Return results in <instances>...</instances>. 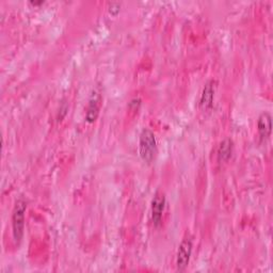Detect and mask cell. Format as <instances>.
Segmentation results:
<instances>
[{
  "instance_id": "9",
  "label": "cell",
  "mask_w": 273,
  "mask_h": 273,
  "mask_svg": "<svg viewBox=\"0 0 273 273\" xmlns=\"http://www.w3.org/2000/svg\"><path fill=\"white\" fill-rule=\"evenodd\" d=\"M30 4L33 5V6H40V5H43L44 2H43V0H41V2H30Z\"/></svg>"
},
{
  "instance_id": "2",
  "label": "cell",
  "mask_w": 273,
  "mask_h": 273,
  "mask_svg": "<svg viewBox=\"0 0 273 273\" xmlns=\"http://www.w3.org/2000/svg\"><path fill=\"white\" fill-rule=\"evenodd\" d=\"M27 204L24 200H18L15 203L13 215H12V229H13V237L16 243H18L24 235L25 228V213H26Z\"/></svg>"
},
{
  "instance_id": "8",
  "label": "cell",
  "mask_w": 273,
  "mask_h": 273,
  "mask_svg": "<svg viewBox=\"0 0 273 273\" xmlns=\"http://www.w3.org/2000/svg\"><path fill=\"white\" fill-rule=\"evenodd\" d=\"M234 150V143L231 139L223 140L218 147V159L219 161H226L231 158Z\"/></svg>"
},
{
  "instance_id": "3",
  "label": "cell",
  "mask_w": 273,
  "mask_h": 273,
  "mask_svg": "<svg viewBox=\"0 0 273 273\" xmlns=\"http://www.w3.org/2000/svg\"><path fill=\"white\" fill-rule=\"evenodd\" d=\"M192 253V239L190 237L185 238L178 247L176 255V268L178 271H184L188 267Z\"/></svg>"
},
{
  "instance_id": "1",
  "label": "cell",
  "mask_w": 273,
  "mask_h": 273,
  "mask_svg": "<svg viewBox=\"0 0 273 273\" xmlns=\"http://www.w3.org/2000/svg\"><path fill=\"white\" fill-rule=\"evenodd\" d=\"M139 153L145 163H152L157 154V143L154 132L145 128L142 130L139 140Z\"/></svg>"
},
{
  "instance_id": "6",
  "label": "cell",
  "mask_w": 273,
  "mask_h": 273,
  "mask_svg": "<svg viewBox=\"0 0 273 273\" xmlns=\"http://www.w3.org/2000/svg\"><path fill=\"white\" fill-rule=\"evenodd\" d=\"M215 81L214 80H210L208 81L205 86H204V90L201 96V107L203 109H208L213 106V102H214V97H215Z\"/></svg>"
},
{
  "instance_id": "4",
  "label": "cell",
  "mask_w": 273,
  "mask_h": 273,
  "mask_svg": "<svg viewBox=\"0 0 273 273\" xmlns=\"http://www.w3.org/2000/svg\"><path fill=\"white\" fill-rule=\"evenodd\" d=\"M166 207V196L163 192H156L152 201V220L155 226H158L163 221L164 210Z\"/></svg>"
},
{
  "instance_id": "7",
  "label": "cell",
  "mask_w": 273,
  "mask_h": 273,
  "mask_svg": "<svg viewBox=\"0 0 273 273\" xmlns=\"http://www.w3.org/2000/svg\"><path fill=\"white\" fill-rule=\"evenodd\" d=\"M99 113V95L98 93L94 92L89 101L88 109H86V115L85 119L89 123L94 122Z\"/></svg>"
},
{
  "instance_id": "5",
  "label": "cell",
  "mask_w": 273,
  "mask_h": 273,
  "mask_svg": "<svg viewBox=\"0 0 273 273\" xmlns=\"http://www.w3.org/2000/svg\"><path fill=\"white\" fill-rule=\"evenodd\" d=\"M271 116L267 111L263 112L262 115L259 116L258 121H257V129H258V133L259 136L262 140L267 139L268 136L271 134V130H272V124H271Z\"/></svg>"
}]
</instances>
